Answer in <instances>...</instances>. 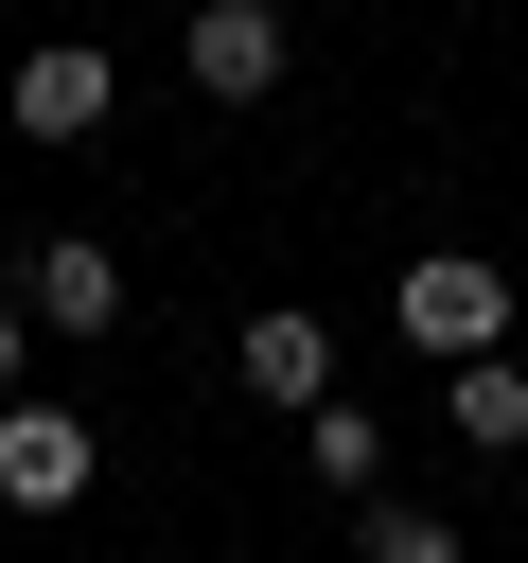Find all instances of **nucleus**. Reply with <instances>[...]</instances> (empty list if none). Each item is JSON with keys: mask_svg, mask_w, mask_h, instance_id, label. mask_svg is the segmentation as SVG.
Returning <instances> with one entry per match:
<instances>
[{"mask_svg": "<svg viewBox=\"0 0 528 563\" xmlns=\"http://www.w3.org/2000/svg\"><path fill=\"white\" fill-rule=\"evenodd\" d=\"M246 387H264V405H334V334H317L299 299H264V317H246Z\"/></svg>", "mask_w": 528, "mask_h": 563, "instance_id": "423d86ee", "label": "nucleus"}, {"mask_svg": "<svg viewBox=\"0 0 528 563\" xmlns=\"http://www.w3.org/2000/svg\"><path fill=\"white\" fill-rule=\"evenodd\" d=\"M106 106H123V70H106L88 35H53V53H18V141H106Z\"/></svg>", "mask_w": 528, "mask_h": 563, "instance_id": "7ed1b4c3", "label": "nucleus"}, {"mask_svg": "<svg viewBox=\"0 0 528 563\" xmlns=\"http://www.w3.org/2000/svg\"><path fill=\"white\" fill-rule=\"evenodd\" d=\"M18 352H35V317H18V299H0V405H18Z\"/></svg>", "mask_w": 528, "mask_h": 563, "instance_id": "9d476101", "label": "nucleus"}, {"mask_svg": "<svg viewBox=\"0 0 528 563\" xmlns=\"http://www.w3.org/2000/svg\"><path fill=\"white\" fill-rule=\"evenodd\" d=\"M299 457H317V493H352V510L387 493V422H370V405H299Z\"/></svg>", "mask_w": 528, "mask_h": 563, "instance_id": "0eeeda50", "label": "nucleus"}, {"mask_svg": "<svg viewBox=\"0 0 528 563\" xmlns=\"http://www.w3.org/2000/svg\"><path fill=\"white\" fill-rule=\"evenodd\" d=\"M387 317H405V352H440V369H475V352L510 334V282H493L475 246H422V264L387 282Z\"/></svg>", "mask_w": 528, "mask_h": 563, "instance_id": "f257e3e1", "label": "nucleus"}, {"mask_svg": "<svg viewBox=\"0 0 528 563\" xmlns=\"http://www.w3.org/2000/svg\"><path fill=\"white\" fill-rule=\"evenodd\" d=\"M18 317H35V334H106V317H123V264H106V229H53V246L18 264Z\"/></svg>", "mask_w": 528, "mask_h": 563, "instance_id": "20e7f679", "label": "nucleus"}, {"mask_svg": "<svg viewBox=\"0 0 528 563\" xmlns=\"http://www.w3.org/2000/svg\"><path fill=\"white\" fill-rule=\"evenodd\" d=\"M352 563H475V545H458V510H405V493H370V510H352Z\"/></svg>", "mask_w": 528, "mask_h": 563, "instance_id": "1a4fd4ad", "label": "nucleus"}, {"mask_svg": "<svg viewBox=\"0 0 528 563\" xmlns=\"http://www.w3.org/2000/svg\"><path fill=\"white\" fill-rule=\"evenodd\" d=\"M176 53H194V88H211V106H264L299 35H282V0H194V35H176Z\"/></svg>", "mask_w": 528, "mask_h": 563, "instance_id": "f03ea898", "label": "nucleus"}, {"mask_svg": "<svg viewBox=\"0 0 528 563\" xmlns=\"http://www.w3.org/2000/svg\"><path fill=\"white\" fill-rule=\"evenodd\" d=\"M88 457H106V440H88V405H0V493H18V510H70V493H88Z\"/></svg>", "mask_w": 528, "mask_h": 563, "instance_id": "39448f33", "label": "nucleus"}, {"mask_svg": "<svg viewBox=\"0 0 528 563\" xmlns=\"http://www.w3.org/2000/svg\"><path fill=\"white\" fill-rule=\"evenodd\" d=\"M440 405H458V440H475V457H528V369H493V352H475Z\"/></svg>", "mask_w": 528, "mask_h": 563, "instance_id": "6e6552de", "label": "nucleus"}]
</instances>
